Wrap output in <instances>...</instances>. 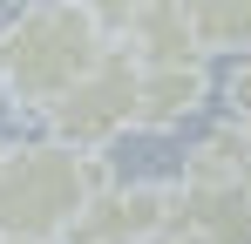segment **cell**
<instances>
[{"label":"cell","mask_w":251,"mask_h":244,"mask_svg":"<svg viewBox=\"0 0 251 244\" xmlns=\"http://www.w3.org/2000/svg\"><path fill=\"white\" fill-rule=\"evenodd\" d=\"M210 95V75L204 61L197 68H143V129H176L204 109Z\"/></svg>","instance_id":"8"},{"label":"cell","mask_w":251,"mask_h":244,"mask_svg":"<svg viewBox=\"0 0 251 244\" xmlns=\"http://www.w3.org/2000/svg\"><path fill=\"white\" fill-rule=\"evenodd\" d=\"M183 183H197V190H217V183H251V136L238 129V122L204 129V136L190 143V156H183Z\"/></svg>","instance_id":"7"},{"label":"cell","mask_w":251,"mask_h":244,"mask_svg":"<svg viewBox=\"0 0 251 244\" xmlns=\"http://www.w3.org/2000/svg\"><path fill=\"white\" fill-rule=\"evenodd\" d=\"M109 190V170L68 143H0V238L61 244L75 238L88 203Z\"/></svg>","instance_id":"2"},{"label":"cell","mask_w":251,"mask_h":244,"mask_svg":"<svg viewBox=\"0 0 251 244\" xmlns=\"http://www.w3.org/2000/svg\"><path fill=\"white\" fill-rule=\"evenodd\" d=\"M176 231L204 244H251V183H217V190L176 183Z\"/></svg>","instance_id":"6"},{"label":"cell","mask_w":251,"mask_h":244,"mask_svg":"<svg viewBox=\"0 0 251 244\" xmlns=\"http://www.w3.org/2000/svg\"><path fill=\"white\" fill-rule=\"evenodd\" d=\"M156 244H204V238H190V231H163Z\"/></svg>","instance_id":"11"},{"label":"cell","mask_w":251,"mask_h":244,"mask_svg":"<svg viewBox=\"0 0 251 244\" xmlns=\"http://www.w3.org/2000/svg\"><path fill=\"white\" fill-rule=\"evenodd\" d=\"M176 231V190L163 183H109L88 203V217L75 224L68 244H156Z\"/></svg>","instance_id":"4"},{"label":"cell","mask_w":251,"mask_h":244,"mask_svg":"<svg viewBox=\"0 0 251 244\" xmlns=\"http://www.w3.org/2000/svg\"><path fill=\"white\" fill-rule=\"evenodd\" d=\"M116 54V14L88 0H48L0 21V95L14 109H61Z\"/></svg>","instance_id":"1"},{"label":"cell","mask_w":251,"mask_h":244,"mask_svg":"<svg viewBox=\"0 0 251 244\" xmlns=\"http://www.w3.org/2000/svg\"><path fill=\"white\" fill-rule=\"evenodd\" d=\"M0 244H21V238H0Z\"/></svg>","instance_id":"12"},{"label":"cell","mask_w":251,"mask_h":244,"mask_svg":"<svg viewBox=\"0 0 251 244\" xmlns=\"http://www.w3.org/2000/svg\"><path fill=\"white\" fill-rule=\"evenodd\" d=\"M109 14H116V48L136 68H197L204 61L183 0H136V7H109Z\"/></svg>","instance_id":"5"},{"label":"cell","mask_w":251,"mask_h":244,"mask_svg":"<svg viewBox=\"0 0 251 244\" xmlns=\"http://www.w3.org/2000/svg\"><path fill=\"white\" fill-rule=\"evenodd\" d=\"M224 102H231V122L251 136V54L231 68V81H224Z\"/></svg>","instance_id":"10"},{"label":"cell","mask_w":251,"mask_h":244,"mask_svg":"<svg viewBox=\"0 0 251 244\" xmlns=\"http://www.w3.org/2000/svg\"><path fill=\"white\" fill-rule=\"evenodd\" d=\"M183 14L204 54H251V0H183Z\"/></svg>","instance_id":"9"},{"label":"cell","mask_w":251,"mask_h":244,"mask_svg":"<svg viewBox=\"0 0 251 244\" xmlns=\"http://www.w3.org/2000/svg\"><path fill=\"white\" fill-rule=\"evenodd\" d=\"M123 129H143V68L116 48L61 109H48V136L95 156V149H102L109 136H123Z\"/></svg>","instance_id":"3"}]
</instances>
